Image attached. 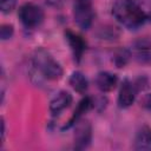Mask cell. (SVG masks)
<instances>
[{
  "label": "cell",
  "mask_w": 151,
  "mask_h": 151,
  "mask_svg": "<svg viewBox=\"0 0 151 151\" xmlns=\"http://www.w3.org/2000/svg\"><path fill=\"white\" fill-rule=\"evenodd\" d=\"M112 14L116 20L129 29L140 27L147 19L136 0H117L112 6Z\"/></svg>",
  "instance_id": "obj_1"
},
{
  "label": "cell",
  "mask_w": 151,
  "mask_h": 151,
  "mask_svg": "<svg viewBox=\"0 0 151 151\" xmlns=\"http://www.w3.org/2000/svg\"><path fill=\"white\" fill-rule=\"evenodd\" d=\"M34 67L47 79L57 80L63 76V68L60 64L44 48H38L33 54Z\"/></svg>",
  "instance_id": "obj_2"
},
{
  "label": "cell",
  "mask_w": 151,
  "mask_h": 151,
  "mask_svg": "<svg viewBox=\"0 0 151 151\" xmlns=\"http://www.w3.org/2000/svg\"><path fill=\"white\" fill-rule=\"evenodd\" d=\"M73 18L77 26L81 29H88L94 19L92 0H74Z\"/></svg>",
  "instance_id": "obj_3"
},
{
  "label": "cell",
  "mask_w": 151,
  "mask_h": 151,
  "mask_svg": "<svg viewBox=\"0 0 151 151\" xmlns=\"http://www.w3.org/2000/svg\"><path fill=\"white\" fill-rule=\"evenodd\" d=\"M19 19L22 22V25L27 28H33L39 26L44 20V12L42 9L32 2L24 4L18 12Z\"/></svg>",
  "instance_id": "obj_4"
},
{
  "label": "cell",
  "mask_w": 151,
  "mask_h": 151,
  "mask_svg": "<svg viewBox=\"0 0 151 151\" xmlns=\"http://www.w3.org/2000/svg\"><path fill=\"white\" fill-rule=\"evenodd\" d=\"M92 138V126L87 120H78L74 132V147L77 150L86 149Z\"/></svg>",
  "instance_id": "obj_5"
},
{
  "label": "cell",
  "mask_w": 151,
  "mask_h": 151,
  "mask_svg": "<svg viewBox=\"0 0 151 151\" xmlns=\"http://www.w3.org/2000/svg\"><path fill=\"white\" fill-rule=\"evenodd\" d=\"M132 54L139 64H151V41L145 38L136 40L132 45Z\"/></svg>",
  "instance_id": "obj_6"
},
{
  "label": "cell",
  "mask_w": 151,
  "mask_h": 151,
  "mask_svg": "<svg viewBox=\"0 0 151 151\" xmlns=\"http://www.w3.org/2000/svg\"><path fill=\"white\" fill-rule=\"evenodd\" d=\"M137 94V88L133 83H131L129 79H124L118 94V104L120 107H129L134 103Z\"/></svg>",
  "instance_id": "obj_7"
},
{
  "label": "cell",
  "mask_w": 151,
  "mask_h": 151,
  "mask_svg": "<svg viewBox=\"0 0 151 151\" xmlns=\"http://www.w3.org/2000/svg\"><path fill=\"white\" fill-rule=\"evenodd\" d=\"M65 37H66V40H67L71 50H72L74 60L80 61L81 55L86 50V41L83 39V37H80L79 34H77L70 29H67L65 32Z\"/></svg>",
  "instance_id": "obj_8"
},
{
  "label": "cell",
  "mask_w": 151,
  "mask_h": 151,
  "mask_svg": "<svg viewBox=\"0 0 151 151\" xmlns=\"http://www.w3.org/2000/svg\"><path fill=\"white\" fill-rule=\"evenodd\" d=\"M72 104V94L67 91L58 92L50 101V111L53 114H58Z\"/></svg>",
  "instance_id": "obj_9"
},
{
  "label": "cell",
  "mask_w": 151,
  "mask_h": 151,
  "mask_svg": "<svg viewBox=\"0 0 151 151\" xmlns=\"http://www.w3.org/2000/svg\"><path fill=\"white\" fill-rule=\"evenodd\" d=\"M96 85L101 92L112 91L118 84V77L110 72H99L96 76Z\"/></svg>",
  "instance_id": "obj_10"
},
{
  "label": "cell",
  "mask_w": 151,
  "mask_h": 151,
  "mask_svg": "<svg viewBox=\"0 0 151 151\" xmlns=\"http://www.w3.org/2000/svg\"><path fill=\"white\" fill-rule=\"evenodd\" d=\"M133 147L136 150H151V129L147 126H142L134 137Z\"/></svg>",
  "instance_id": "obj_11"
},
{
  "label": "cell",
  "mask_w": 151,
  "mask_h": 151,
  "mask_svg": "<svg viewBox=\"0 0 151 151\" xmlns=\"http://www.w3.org/2000/svg\"><path fill=\"white\" fill-rule=\"evenodd\" d=\"M92 105H93V103H92V99H91L90 97H85V98H83V99L79 101L77 109L74 110L72 117L70 118V120L67 122V124H65V126H64L63 129H68L70 126H72L73 124H76V123L80 119V117L92 107Z\"/></svg>",
  "instance_id": "obj_12"
},
{
  "label": "cell",
  "mask_w": 151,
  "mask_h": 151,
  "mask_svg": "<svg viewBox=\"0 0 151 151\" xmlns=\"http://www.w3.org/2000/svg\"><path fill=\"white\" fill-rule=\"evenodd\" d=\"M68 83L73 87V90H76L79 93H85L88 88V81L84 76V73H81L80 71H74L71 74Z\"/></svg>",
  "instance_id": "obj_13"
},
{
  "label": "cell",
  "mask_w": 151,
  "mask_h": 151,
  "mask_svg": "<svg viewBox=\"0 0 151 151\" xmlns=\"http://www.w3.org/2000/svg\"><path fill=\"white\" fill-rule=\"evenodd\" d=\"M130 57H131V53H130L129 50H126V48H119L113 54V63L119 68L120 67H124L129 63Z\"/></svg>",
  "instance_id": "obj_14"
},
{
  "label": "cell",
  "mask_w": 151,
  "mask_h": 151,
  "mask_svg": "<svg viewBox=\"0 0 151 151\" xmlns=\"http://www.w3.org/2000/svg\"><path fill=\"white\" fill-rule=\"evenodd\" d=\"M14 33V28H13V25L11 24H4L1 25L0 27V37L2 40H7L9 39Z\"/></svg>",
  "instance_id": "obj_15"
},
{
  "label": "cell",
  "mask_w": 151,
  "mask_h": 151,
  "mask_svg": "<svg viewBox=\"0 0 151 151\" xmlns=\"http://www.w3.org/2000/svg\"><path fill=\"white\" fill-rule=\"evenodd\" d=\"M17 5V0H0V9L2 13H11Z\"/></svg>",
  "instance_id": "obj_16"
},
{
  "label": "cell",
  "mask_w": 151,
  "mask_h": 151,
  "mask_svg": "<svg viewBox=\"0 0 151 151\" xmlns=\"http://www.w3.org/2000/svg\"><path fill=\"white\" fill-rule=\"evenodd\" d=\"M150 18H151V13H150Z\"/></svg>",
  "instance_id": "obj_17"
}]
</instances>
